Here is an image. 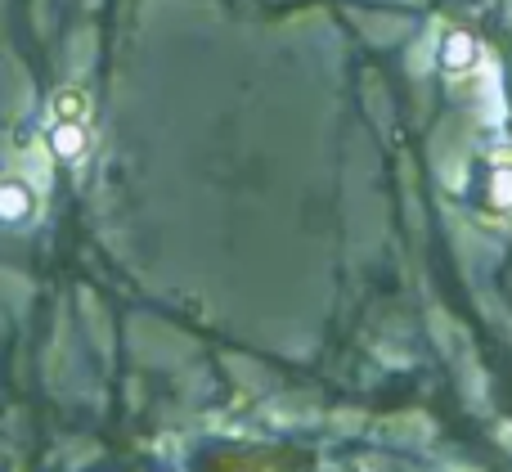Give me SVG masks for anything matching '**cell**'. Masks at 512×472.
Masks as SVG:
<instances>
[{
    "instance_id": "1",
    "label": "cell",
    "mask_w": 512,
    "mask_h": 472,
    "mask_svg": "<svg viewBox=\"0 0 512 472\" xmlns=\"http://www.w3.org/2000/svg\"><path fill=\"white\" fill-rule=\"evenodd\" d=\"M490 198H495L499 207H512V171H499L495 185H490Z\"/></svg>"
}]
</instances>
